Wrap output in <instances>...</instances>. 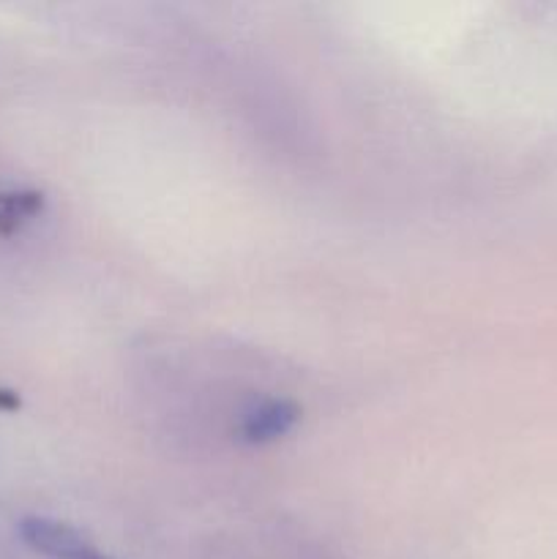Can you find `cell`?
Segmentation results:
<instances>
[{
  "mask_svg": "<svg viewBox=\"0 0 557 559\" xmlns=\"http://www.w3.org/2000/svg\"><path fill=\"white\" fill-rule=\"evenodd\" d=\"M20 538L47 559H118L104 555L71 524L47 516H27L20 522Z\"/></svg>",
  "mask_w": 557,
  "mask_h": 559,
  "instance_id": "1",
  "label": "cell"
},
{
  "mask_svg": "<svg viewBox=\"0 0 557 559\" xmlns=\"http://www.w3.org/2000/svg\"><path fill=\"white\" fill-rule=\"evenodd\" d=\"M300 420V407L289 399H268L244 415L238 426V437L246 445H268L282 440Z\"/></svg>",
  "mask_w": 557,
  "mask_h": 559,
  "instance_id": "2",
  "label": "cell"
},
{
  "mask_svg": "<svg viewBox=\"0 0 557 559\" xmlns=\"http://www.w3.org/2000/svg\"><path fill=\"white\" fill-rule=\"evenodd\" d=\"M44 211V194L36 189L0 191V235H14Z\"/></svg>",
  "mask_w": 557,
  "mask_h": 559,
  "instance_id": "3",
  "label": "cell"
},
{
  "mask_svg": "<svg viewBox=\"0 0 557 559\" xmlns=\"http://www.w3.org/2000/svg\"><path fill=\"white\" fill-rule=\"evenodd\" d=\"M20 396H16L14 391H5V388H0V409H5V413H14V409H20Z\"/></svg>",
  "mask_w": 557,
  "mask_h": 559,
  "instance_id": "4",
  "label": "cell"
}]
</instances>
